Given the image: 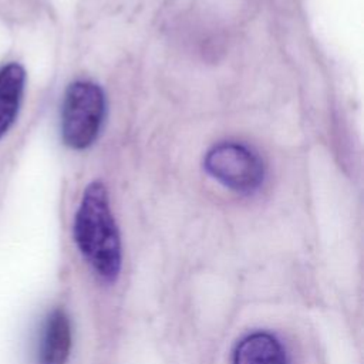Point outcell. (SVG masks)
Segmentation results:
<instances>
[{
    "mask_svg": "<svg viewBox=\"0 0 364 364\" xmlns=\"http://www.w3.org/2000/svg\"><path fill=\"white\" fill-rule=\"evenodd\" d=\"M74 239L84 259L102 279H117L122 260L121 240L101 182H92L84 191L74 219Z\"/></svg>",
    "mask_w": 364,
    "mask_h": 364,
    "instance_id": "obj_1",
    "label": "cell"
},
{
    "mask_svg": "<svg viewBox=\"0 0 364 364\" xmlns=\"http://www.w3.org/2000/svg\"><path fill=\"white\" fill-rule=\"evenodd\" d=\"M105 114V95L92 81H75L65 91L61 109V135L74 149L88 148L98 136Z\"/></svg>",
    "mask_w": 364,
    "mask_h": 364,
    "instance_id": "obj_2",
    "label": "cell"
},
{
    "mask_svg": "<svg viewBox=\"0 0 364 364\" xmlns=\"http://www.w3.org/2000/svg\"><path fill=\"white\" fill-rule=\"evenodd\" d=\"M206 172L226 188L250 193L263 182L264 165L262 158L240 142H220L213 145L205 155Z\"/></svg>",
    "mask_w": 364,
    "mask_h": 364,
    "instance_id": "obj_3",
    "label": "cell"
},
{
    "mask_svg": "<svg viewBox=\"0 0 364 364\" xmlns=\"http://www.w3.org/2000/svg\"><path fill=\"white\" fill-rule=\"evenodd\" d=\"M71 347V327L61 309L53 310L44 323L38 364H65Z\"/></svg>",
    "mask_w": 364,
    "mask_h": 364,
    "instance_id": "obj_4",
    "label": "cell"
},
{
    "mask_svg": "<svg viewBox=\"0 0 364 364\" xmlns=\"http://www.w3.org/2000/svg\"><path fill=\"white\" fill-rule=\"evenodd\" d=\"M233 364H287L286 350L269 333L256 331L243 337L233 350Z\"/></svg>",
    "mask_w": 364,
    "mask_h": 364,
    "instance_id": "obj_5",
    "label": "cell"
},
{
    "mask_svg": "<svg viewBox=\"0 0 364 364\" xmlns=\"http://www.w3.org/2000/svg\"><path fill=\"white\" fill-rule=\"evenodd\" d=\"M26 71L11 63L0 68V138L13 125L24 91Z\"/></svg>",
    "mask_w": 364,
    "mask_h": 364,
    "instance_id": "obj_6",
    "label": "cell"
}]
</instances>
